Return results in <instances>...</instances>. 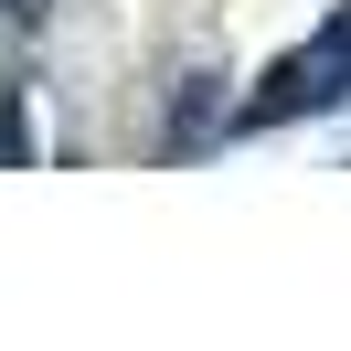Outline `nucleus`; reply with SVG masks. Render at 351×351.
Wrapping results in <instances>:
<instances>
[{
    "mask_svg": "<svg viewBox=\"0 0 351 351\" xmlns=\"http://www.w3.org/2000/svg\"><path fill=\"white\" fill-rule=\"evenodd\" d=\"M341 96H351V11H330V22H319V43H298V53H287L245 117H256V128H277V117H298V107H341Z\"/></svg>",
    "mask_w": 351,
    "mask_h": 351,
    "instance_id": "f257e3e1",
    "label": "nucleus"
}]
</instances>
